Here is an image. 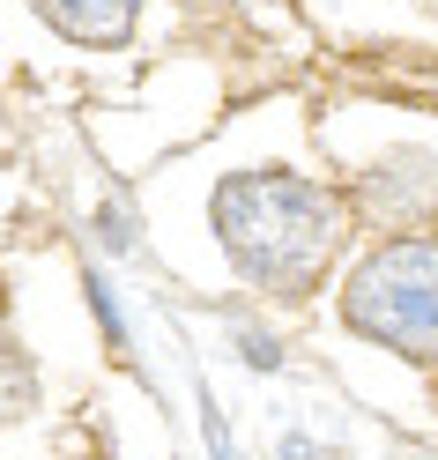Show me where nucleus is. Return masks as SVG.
Masks as SVG:
<instances>
[{
	"instance_id": "obj_1",
	"label": "nucleus",
	"mask_w": 438,
	"mask_h": 460,
	"mask_svg": "<svg viewBox=\"0 0 438 460\" xmlns=\"http://www.w3.org/2000/svg\"><path fill=\"white\" fill-rule=\"evenodd\" d=\"M209 245L253 305H312L357 245L349 200L312 141L290 156H246L209 179Z\"/></svg>"
},
{
	"instance_id": "obj_2",
	"label": "nucleus",
	"mask_w": 438,
	"mask_h": 460,
	"mask_svg": "<svg viewBox=\"0 0 438 460\" xmlns=\"http://www.w3.org/2000/svg\"><path fill=\"white\" fill-rule=\"evenodd\" d=\"M312 149L342 186L357 238L438 230V104L364 82V90L319 104Z\"/></svg>"
},
{
	"instance_id": "obj_10",
	"label": "nucleus",
	"mask_w": 438,
	"mask_h": 460,
	"mask_svg": "<svg viewBox=\"0 0 438 460\" xmlns=\"http://www.w3.org/2000/svg\"><path fill=\"white\" fill-rule=\"evenodd\" d=\"M275 460H335V446H327V438H312V430H298V423H290L282 438H275Z\"/></svg>"
},
{
	"instance_id": "obj_9",
	"label": "nucleus",
	"mask_w": 438,
	"mask_h": 460,
	"mask_svg": "<svg viewBox=\"0 0 438 460\" xmlns=\"http://www.w3.org/2000/svg\"><path fill=\"white\" fill-rule=\"evenodd\" d=\"M193 423H201V446H209V460H246L238 438H230V416H223V401L209 394V379L193 386Z\"/></svg>"
},
{
	"instance_id": "obj_5",
	"label": "nucleus",
	"mask_w": 438,
	"mask_h": 460,
	"mask_svg": "<svg viewBox=\"0 0 438 460\" xmlns=\"http://www.w3.org/2000/svg\"><path fill=\"white\" fill-rule=\"evenodd\" d=\"M31 409H38V357L22 349L15 320L0 312V423H22Z\"/></svg>"
},
{
	"instance_id": "obj_6",
	"label": "nucleus",
	"mask_w": 438,
	"mask_h": 460,
	"mask_svg": "<svg viewBox=\"0 0 438 460\" xmlns=\"http://www.w3.org/2000/svg\"><path fill=\"white\" fill-rule=\"evenodd\" d=\"M230 349H238V364H246V371H260V379L290 371V341H282V327H268V305L230 320Z\"/></svg>"
},
{
	"instance_id": "obj_3",
	"label": "nucleus",
	"mask_w": 438,
	"mask_h": 460,
	"mask_svg": "<svg viewBox=\"0 0 438 460\" xmlns=\"http://www.w3.org/2000/svg\"><path fill=\"white\" fill-rule=\"evenodd\" d=\"M335 327L401 371H438V230L357 238L335 268Z\"/></svg>"
},
{
	"instance_id": "obj_7",
	"label": "nucleus",
	"mask_w": 438,
	"mask_h": 460,
	"mask_svg": "<svg viewBox=\"0 0 438 460\" xmlns=\"http://www.w3.org/2000/svg\"><path fill=\"white\" fill-rule=\"evenodd\" d=\"M90 230H97V245L112 252V261H141V208H134V200L104 193L97 216H90Z\"/></svg>"
},
{
	"instance_id": "obj_8",
	"label": "nucleus",
	"mask_w": 438,
	"mask_h": 460,
	"mask_svg": "<svg viewBox=\"0 0 438 460\" xmlns=\"http://www.w3.org/2000/svg\"><path fill=\"white\" fill-rule=\"evenodd\" d=\"M82 297H90V312H97V334H104V349L127 364V349H134V341H127V312H120V297H112V282H104L97 268H82Z\"/></svg>"
},
{
	"instance_id": "obj_4",
	"label": "nucleus",
	"mask_w": 438,
	"mask_h": 460,
	"mask_svg": "<svg viewBox=\"0 0 438 460\" xmlns=\"http://www.w3.org/2000/svg\"><path fill=\"white\" fill-rule=\"evenodd\" d=\"M31 15L75 52H120V45H134L149 0H31Z\"/></svg>"
}]
</instances>
